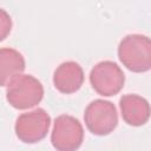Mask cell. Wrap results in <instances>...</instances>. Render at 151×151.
<instances>
[{
	"instance_id": "4",
	"label": "cell",
	"mask_w": 151,
	"mask_h": 151,
	"mask_svg": "<svg viewBox=\"0 0 151 151\" xmlns=\"http://www.w3.org/2000/svg\"><path fill=\"white\" fill-rule=\"evenodd\" d=\"M84 140L80 122L68 114L55 118L51 133V143L57 151H77Z\"/></svg>"
},
{
	"instance_id": "5",
	"label": "cell",
	"mask_w": 151,
	"mask_h": 151,
	"mask_svg": "<svg viewBox=\"0 0 151 151\" xmlns=\"http://www.w3.org/2000/svg\"><path fill=\"white\" fill-rule=\"evenodd\" d=\"M90 83L98 94L111 97L119 93L123 88L125 74L116 63L104 60L94 65L91 70Z\"/></svg>"
},
{
	"instance_id": "6",
	"label": "cell",
	"mask_w": 151,
	"mask_h": 151,
	"mask_svg": "<svg viewBox=\"0 0 151 151\" xmlns=\"http://www.w3.org/2000/svg\"><path fill=\"white\" fill-rule=\"evenodd\" d=\"M51 125V117L44 109H35L29 112L21 113L15 122L17 137L26 143L34 144L42 140Z\"/></svg>"
},
{
	"instance_id": "2",
	"label": "cell",
	"mask_w": 151,
	"mask_h": 151,
	"mask_svg": "<svg viewBox=\"0 0 151 151\" xmlns=\"http://www.w3.org/2000/svg\"><path fill=\"white\" fill-rule=\"evenodd\" d=\"M44 97L41 83L29 74H20L7 85L6 99L11 106L26 110L38 105Z\"/></svg>"
},
{
	"instance_id": "3",
	"label": "cell",
	"mask_w": 151,
	"mask_h": 151,
	"mask_svg": "<svg viewBox=\"0 0 151 151\" xmlns=\"http://www.w3.org/2000/svg\"><path fill=\"white\" fill-rule=\"evenodd\" d=\"M84 120L91 133L96 136H106L117 127V109L109 100L96 99L85 109Z\"/></svg>"
},
{
	"instance_id": "10",
	"label": "cell",
	"mask_w": 151,
	"mask_h": 151,
	"mask_svg": "<svg viewBox=\"0 0 151 151\" xmlns=\"http://www.w3.org/2000/svg\"><path fill=\"white\" fill-rule=\"evenodd\" d=\"M11 29H12L11 17L5 9L0 8V41L7 38V35L11 33Z\"/></svg>"
},
{
	"instance_id": "9",
	"label": "cell",
	"mask_w": 151,
	"mask_h": 151,
	"mask_svg": "<svg viewBox=\"0 0 151 151\" xmlns=\"http://www.w3.org/2000/svg\"><path fill=\"white\" fill-rule=\"evenodd\" d=\"M25 70L22 54L9 47L0 48V86L8 85Z\"/></svg>"
},
{
	"instance_id": "7",
	"label": "cell",
	"mask_w": 151,
	"mask_h": 151,
	"mask_svg": "<svg viewBox=\"0 0 151 151\" xmlns=\"http://www.w3.org/2000/svg\"><path fill=\"white\" fill-rule=\"evenodd\" d=\"M84 83V71L76 61H65L60 64L53 74L55 88L65 94L77 92Z\"/></svg>"
},
{
	"instance_id": "8",
	"label": "cell",
	"mask_w": 151,
	"mask_h": 151,
	"mask_svg": "<svg viewBox=\"0 0 151 151\" xmlns=\"http://www.w3.org/2000/svg\"><path fill=\"white\" fill-rule=\"evenodd\" d=\"M122 117L131 126H142L150 118L149 101L138 94H125L119 101Z\"/></svg>"
},
{
	"instance_id": "1",
	"label": "cell",
	"mask_w": 151,
	"mask_h": 151,
	"mask_svg": "<svg viewBox=\"0 0 151 151\" xmlns=\"http://www.w3.org/2000/svg\"><path fill=\"white\" fill-rule=\"evenodd\" d=\"M118 58L122 64L132 72H147L151 67L150 39L142 34L126 35L119 42Z\"/></svg>"
}]
</instances>
